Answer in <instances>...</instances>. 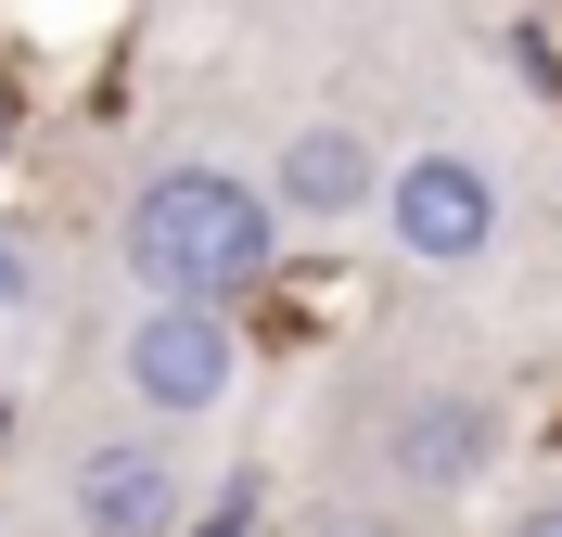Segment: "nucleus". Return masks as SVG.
Instances as JSON below:
<instances>
[{"mask_svg": "<svg viewBox=\"0 0 562 537\" xmlns=\"http://www.w3.org/2000/svg\"><path fill=\"white\" fill-rule=\"evenodd\" d=\"M269 179H281L269 205L294 217V231H346V217H371V205H384V154L358 142V128H294Z\"/></svg>", "mask_w": 562, "mask_h": 537, "instance_id": "obj_5", "label": "nucleus"}, {"mask_svg": "<svg viewBox=\"0 0 562 537\" xmlns=\"http://www.w3.org/2000/svg\"><path fill=\"white\" fill-rule=\"evenodd\" d=\"M486 461H498V410H486L473 384H422L409 410L384 423V473H396V486H422V500L473 486Z\"/></svg>", "mask_w": 562, "mask_h": 537, "instance_id": "obj_4", "label": "nucleus"}, {"mask_svg": "<svg viewBox=\"0 0 562 537\" xmlns=\"http://www.w3.org/2000/svg\"><path fill=\"white\" fill-rule=\"evenodd\" d=\"M115 244H128V282L231 307V294L281 256V205L256 179H231V167H154L128 192V231H115Z\"/></svg>", "mask_w": 562, "mask_h": 537, "instance_id": "obj_1", "label": "nucleus"}, {"mask_svg": "<svg viewBox=\"0 0 562 537\" xmlns=\"http://www.w3.org/2000/svg\"><path fill=\"white\" fill-rule=\"evenodd\" d=\"M512 537H562V500H537V512H525V525H512Z\"/></svg>", "mask_w": 562, "mask_h": 537, "instance_id": "obj_9", "label": "nucleus"}, {"mask_svg": "<svg viewBox=\"0 0 562 537\" xmlns=\"http://www.w3.org/2000/svg\"><path fill=\"white\" fill-rule=\"evenodd\" d=\"M0 307H26V244L0 231Z\"/></svg>", "mask_w": 562, "mask_h": 537, "instance_id": "obj_8", "label": "nucleus"}, {"mask_svg": "<svg viewBox=\"0 0 562 537\" xmlns=\"http://www.w3.org/2000/svg\"><path fill=\"white\" fill-rule=\"evenodd\" d=\"M307 537H396V525H384V512H319Z\"/></svg>", "mask_w": 562, "mask_h": 537, "instance_id": "obj_7", "label": "nucleus"}, {"mask_svg": "<svg viewBox=\"0 0 562 537\" xmlns=\"http://www.w3.org/2000/svg\"><path fill=\"white\" fill-rule=\"evenodd\" d=\"M115 371H128V396L154 410V423H205L217 396H231V371H244L231 307H205V294H154V307L128 321V346H115Z\"/></svg>", "mask_w": 562, "mask_h": 537, "instance_id": "obj_2", "label": "nucleus"}, {"mask_svg": "<svg viewBox=\"0 0 562 537\" xmlns=\"http://www.w3.org/2000/svg\"><path fill=\"white\" fill-rule=\"evenodd\" d=\"M77 525L90 537H179V461L154 448V435L77 448Z\"/></svg>", "mask_w": 562, "mask_h": 537, "instance_id": "obj_6", "label": "nucleus"}, {"mask_svg": "<svg viewBox=\"0 0 562 537\" xmlns=\"http://www.w3.org/2000/svg\"><path fill=\"white\" fill-rule=\"evenodd\" d=\"M384 231L422 256V269H460V256L498 244V179L435 142V154H409V167H384Z\"/></svg>", "mask_w": 562, "mask_h": 537, "instance_id": "obj_3", "label": "nucleus"}]
</instances>
